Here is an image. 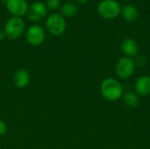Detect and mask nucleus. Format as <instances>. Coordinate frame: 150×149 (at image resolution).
<instances>
[{
  "label": "nucleus",
  "instance_id": "nucleus-15",
  "mask_svg": "<svg viewBox=\"0 0 150 149\" xmlns=\"http://www.w3.org/2000/svg\"><path fill=\"white\" fill-rule=\"evenodd\" d=\"M135 66L137 67H144L147 65L148 63V58L145 55H142V54H138L137 56H135V59L134 60Z\"/></svg>",
  "mask_w": 150,
  "mask_h": 149
},
{
  "label": "nucleus",
  "instance_id": "nucleus-14",
  "mask_svg": "<svg viewBox=\"0 0 150 149\" xmlns=\"http://www.w3.org/2000/svg\"><path fill=\"white\" fill-rule=\"evenodd\" d=\"M78 8L73 2H68L62 4L60 8V13L63 17H73L77 13Z\"/></svg>",
  "mask_w": 150,
  "mask_h": 149
},
{
  "label": "nucleus",
  "instance_id": "nucleus-5",
  "mask_svg": "<svg viewBox=\"0 0 150 149\" xmlns=\"http://www.w3.org/2000/svg\"><path fill=\"white\" fill-rule=\"evenodd\" d=\"M135 64L134 59L130 57H122L120 58L116 64V74L121 79H127L133 76L135 70Z\"/></svg>",
  "mask_w": 150,
  "mask_h": 149
},
{
  "label": "nucleus",
  "instance_id": "nucleus-12",
  "mask_svg": "<svg viewBox=\"0 0 150 149\" xmlns=\"http://www.w3.org/2000/svg\"><path fill=\"white\" fill-rule=\"evenodd\" d=\"M121 13L124 18L128 22H134L139 17V11L137 8L131 4H127L123 6V8L121 9Z\"/></svg>",
  "mask_w": 150,
  "mask_h": 149
},
{
  "label": "nucleus",
  "instance_id": "nucleus-2",
  "mask_svg": "<svg viewBox=\"0 0 150 149\" xmlns=\"http://www.w3.org/2000/svg\"><path fill=\"white\" fill-rule=\"evenodd\" d=\"M46 28L47 32L53 36H61L67 28V22L65 18L60 13H52L47 18Z\"/></svg>",
  "mask_w": 150,
  "mask_h": 149
},
{
  "label": "nucleus",
  "instance_id": "nucleus-10",
  "mask_svg": "<svg viewBox=\"0 0 150 149\" xmlns=\"http://www.w3.org/2000/svg\"><path fill=\"white\" fill-rule=\"evenodd\" d=\"M13 83L19 89L26 88L30 83V75L26 69L20 68L16 71L13 76Z\"/></svg>",
  "mask_w": 150,
  "mask_h": 149
},
{
  "label": "nucleus",
  "instance_id": "nucleus-6",
  "mask_svg": "<svg viewBox=\"0 0 150 149\" xmlns=\"http://www.w3.org/2000/svg\"><path fill=\"white\" fill-rule=\"evenodd\" d=\"M26 41L33 47L40 46L46 38V32L44 29L39 25H31L25 33Z\"/></svg>",
  "mask_w": 150,
  "mask_h": 149
},
{
  "label": "nucleus",
  "instance_id": "nucleus-7",
  "mask_svg": "<svg viewBox=\"0 0 150 149\" xmlns=\"http://www.w3.org/2000/svg\"><path fill=\"white\" fill-rule=\"evenodd\" d=\"M7 11L12 17L21 18L28 11V4L25 0H8L5 3Z\"/></svg>",
  "mask_w": 150,
  "mask_h": 149
},
{
  "label": "nucleus",
  "instance_id": "nucleus-20",
  "mask_svg": "<svg viewBox=\"0 0 150 149\" xmlns=\"http://www.w3.org/2000/svg\"><path fill=\"white\" fill-rule=\"evenodd\" d=\"M1 1H3V2H4V3H6V2H7L8 0H1Z\"/></svg>",
  "mask_w": 150,
  "mask_h": 149
},
{
  "label": "nucleus",
  "instance_id": "nucleus-1",
  "mask_svg": "<svg viewBox=\"0 0 150 149\" xmlns=\"http://www.w3.org/2000/svg\"><path fill=\"white\" fill-rule=\"evenodd\" d=\"M100 91L107 101L114 102L123 96V88L119 81L114 78L105 79L100 85Z\"/></svg>",
  "mask_w": 150,
  "mask_h": 149
},
{
  "label": "nucleus",
  "instance_id": "nucleus-3",
  "mask_svg": "<svg viewBox=\"0 0 150 149\" xmlns=\"http://www.w3.org/2000/svg\"><path fill=\"white\" fill-rule=\"evenodd\" d=\"M25 30V21L18 17H11L9 18L4 27V32L5 37L10 40L18 39Z\"/></svg>",
  "mask_w": 150,
  "mask_h": 149
},
{
  "label": "nucleus",
  "instance_id": "nucleus-17",
  "mask_svg": "<svg viewBox=\"0 0 150 149\" xmlns=\"http://www.w3.org/2000/svg\"><path fill=\"white\" fill-rule=\"evenodd\" d=\"M7 132V126L4 120L0 119V136H3Z\"/></svg>",
  "mask_w": 150,
  "mask_h": 149
},
{
  "label": "nucleus",
  "instance_id": "nucleus-16",
  "mask_svg": "<svg viewBox=\"0 0 150 149\" xmlns=\"http://www.w3.org/2000/svg\"><path fill=\"white\" fill-rule=\"evenodd\" d=\"M45 4L47 10L49 9L52 11H54L61 7V0H47Z\"/></svg>",
  "mask_w": 150,
  "mask_h": 149
},
{
  "label": "nucleus",
  "instance_id": "nucleus-4",
  "mask_svg": "<svg viewBox=\"0 0 150 149\" xmlns=\"http://www.w3.org/2000/svg\"><path fill=\"white\" fill-rule=\"evenodd\" d=\"M98 14L105 19H113L121 12V7L116 0H102L98 6Z\"/></svg>",
  "mask_w": 150,
  "mask_h": 149
},
{
  "label": "nucleus",
  "instance_id": "nucleus-11",
  "mask_svg": "<svg viewBox=\"0 0 150 149\" xmlns=\"http://www.w3.org/2000/svg\"><path fill=\"white\" fill-rule=\"evenodd\" d=\"M121 51L127 57H135L139 53V47L135 40L132 39H126L121 43Z\"/></svg>",
  "mask_w": 150,
  "mask_h": 149
},
{
  "label": "nucleus",
  "instance_id": "nucleus-18",
  "mask_svg": "<svg viewBox=\"0 0 150 149\" xmlns=\"http://www.w3.org/2000/svg\"><path fill=\"white\" fill-rule=\"evenodd\" d=\"M75 2V4H84L88 0H73Z\"/></svg>",
  "mask_w": 150,
  "mask_h": 149
},
{
  "label": "nucleus",
  "instance_id": "nucleus-13",
  "mask_svg": "<svg viewBox=\"0 0 150 149\" xmlns=\"http://www.w3.org/2000/svg\"><path fill=\"white\" fill-rule=\"evenodd\" d=\"M122 97L124 104L130 108H135L140 104V97L134 91H128Z\"/></svg>",
  "mask_w": 150,
  "mask_h": 149
},
{
  "label": "nucleus",
  "instance_id": "nucleus-19",
  "mask_svg": "<svg viewBox=\"0 0 150 149\" xmlns=\"http://www.w3.org/2000/svg\"><path fill=\"white\" fill-rule=\"evenodd\" d=\"M4 38H5V34L4 32V31H1L0 30V42L3 41L4 40Z\"/></svg>",
  "mask_w": 150,
  "mask_h": 149
},
{
  "label": "nucleus",
  "instance_id": "nucleus-8",
  "mask_svg": "<svg viewBox=\"0 0 150 149\" xmlns=\"http://www.w3.org/2000/svg\"><path fill=\"white\" fill-rule=\"evenodd\" d=\"M47 13V8L46 4L42 2H35L29 6L26 14L31 21L40 22L46 18Z\"/></svg>",
  "mask_w": 150,
  "mask_h": 149
},
{
  "label": "nucleus",
  "instance_id": "nucleus-9",
  "mask_svg": "<svg viewBox=\"0 0 150 149\" xmlns=\"http://www.w3.org/2000/svg\"><path fill=\"white\" fill-rule=\"evenodd\" d=\"M134 92L140 97H146L150 94V76H142L134 83Z\"/></svg>",
  "mask_w": 150,
  "mask_h": 149
}]
</instances>
